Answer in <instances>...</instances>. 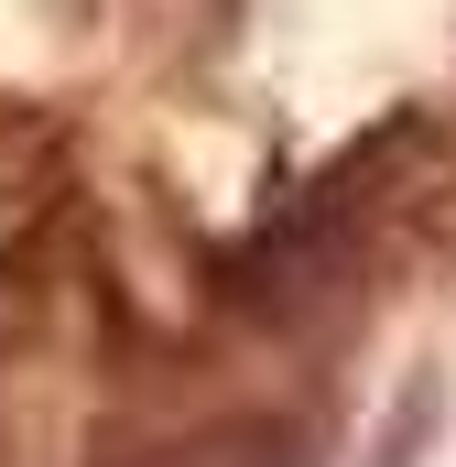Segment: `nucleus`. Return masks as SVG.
Segmentation results:
<instances>
[{"label": "nucleus", "mask_w": 456, "mask_h": 467, "mask_svg": "<svg viewBox=\"0 0 456 467\" xmlns=\"http://www.w3.org/2000/svg\"><path fill=\"white\" fill-rule=\"evenodd\" d=\"M305 185L369 239V261H380L391 294L413 272H446L456 261V119L446 109H424V99L380 109L369 130H347L337 163L305 174Z\"/></svg>", "instance_id": "f257e3e1"}, {"label": "nucleus", "mask_w": 456, "mask_h": 467, "mask_svg": "<svg viewBox=\"0 0 456 467\" xmlns=\"http://www.w3.org/2000/svg\"><path fill=\"white\" fill-rule=\"evenodd\" d=\"M185 467H337V369L196 413L185 424Z\"/></svg>", "instance_id": "f03ea898"}, {"label": "nucleus", "mask_w": 456, "mask_h": 467, "mask_svg": "<svg viewBox=\"0 0 456 467\" xmlns=\"http://www.w3.org/2000/svg\"><path fill=\"white\" fill-rule=\"evenodd\" d=\"M77 163V109L66 99H0V229L44 218Z\"/></svg>", "instance_id": "7ed1b4c3"}, {"label": "nucleus", "mask_w": 456, "mask_h": 467, "mask_svg": "<svg viewBox=\"0 0 456 467\" xmlns=\"http://www.w3.org/2000/svg\"><path fill=\"white\" fill-rule=\"evenodd\" d=\"M119 11H130V44L152 77H218L250 22V0H119Z\"/></svg>", "instance_id": "20e7f679"}, {"label": "nucleus", "mask_w": 456, "mask_h": 467, "mask_svg": "<svg viewBox=\"0 0 456 467\" xmlns=\"http://www.w3.org/2000/svg\"><path fill=\"white\" fill-rule=\"evenodd\" d=\"M446 424H456V380H446V369H413V380L380 402V424H369L358 467H435Z\"/></svg>", "instance_id": "39448f33"}, {"label": "nucleus", "mask_w": 456, "mask_h": 467, "mask_svg": "<svg viewBox=\"0 0 456 467\" xmlns=\"http://www.w3.org/2000/svg\"><path fill=\"white\" fill-rule=\"evenodd\" d=\"M77 467H185V413H152V402H98Z\"/></svg>", "instance_id": "423d86ee"}]
</instances>
